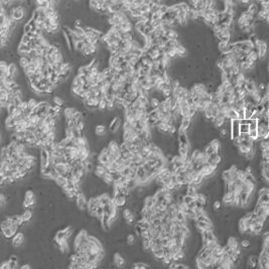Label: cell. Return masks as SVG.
<instances>
[{
    "instance_id": "cell-1",
    "label": "cell",
    "mask_w": 269,
    "mask_h": 269,
    "mask_svg": "<svg viewBox=\"0 0 269 269\" xmlns=\"http://www.w3.org/2000/svg\"><path fill=\"white\" fill-rule=\"evenodd\" d=\"M257 131H258L259 140L268 139L269 138V123L268 118L262 117L258 120V126H257Z\"/></svg>"
},
{
    "instance_id": "cell-2",
    "label": "cell",
    "mask_w": 269,
    "mask_h": 269,
    "mask_svg": "<svg viewBox=\"0 0 269 269\" xmlns=\"http://www.w3.org/2000/svg\"><path fill=\"white\" fill-rule=\"evenodd\" d=\"M253 212L247 213L243 218L240 219L239 224H238V229H239V232L242 235H246V234H249L250 232V223L253 218Z\"/></svg>"
},
{
    "instance_id": "cell-3",
    "label": "cell",
    "mask_w": 269,
    "mask_h": 269,
    "mask_svg": "<svg viewBox=\"0 0 269 269\" xmlns=\"http://www.w3.org/2000/svg\"><path fill=\"white\" fill-rule=\"evenodd\" d=\"M255 48L257 49V52H258L260 61L267 59V56L269 53V48H268V44L266 40L258 38L255 43Z\"/></svg>"
},
{
    "instance_id": "cell-4",
    "label": "cell",
    "mask_w": 269,
    "mask_h": 269,
    "mask_svg": "<svg viewBox=\"0 0 269 269\" xmlns=\"http://www.w3.org/2000/svg\"><path fill=\"white\" fill-rule=\"evenodd\" d=\"M10 16L13 19L15 22H19L21 21L22 19L25 16V10L24 7L21 5H17V6H13L12 8L10 9Z\"/></svg>"
},
{
    "instance_id": "cell-5",
    "label": "cell",
    "mask_w": 269,
    "mask_h": 269,
    "mask_svg": "<svg viewBox=\"0 0 269 269\" xmlns=\"http://www.w3.org/2000/svg\"><path fill=\"white\" fill-rule=\"evenodd\" d=\"M218 167H219V165L208 162V163L204 164L203 166L200 168V171L202 172L203 175L205 176L206 179H209V178H211V176H213L215 174H216Z\"/></svg>"
},
{
    "instance_id": "cell-6",
    "label": "cell",
    "mask_w": 269,
    "mask_h": 269,
    "mask_svg": "<svg viewBox=\"0 0 269 269\" xmlns=\"http://www.w3.org/2000/svg\"><path fill=\"white\" fill-rule=\"evenodd\" d=\"M76 203H77V206L78 208L81 210H87V207H88V201L86 199V195L85 193L82 191L77 195L76 197Z\"/></svg>"
},
{
    "instance_id": "cell-7",
    "label": "cell",
    "mask_w": 269,
    "mask_h": 269,
    "mask_svg": "<svg viewBox=\"0 0 269 269\" xmlns=\"http://www.w3.org/2000/svg\"><path fill=\"white\" fill-rule=\"evenodd\" d=\"M240 123L241 121L239 119H235V120H231V140L235 139V138L239 137L241 134L240 132Z\"/></svg>"
},
{
    "instance_id": "cell-8",
    "label": "cell",
    "mask_w": 269,
    "mask_h": 269,
    "mask_svg": "<svg viewBox=\"0 0 269 269\" xmlns=\"http://www.w3.org/2000/svg\"><path fill=\"white\" fill-rule=\"evenodd\" d=\"M127 201H128V198L124 195L116 194L113 195V203L115 204V206H116L118 209L124 207L126 205V203H127Z\"/></svg>"
},
{
    "instance_id": "cell-9",
    "label": "cell",
    "mask_w": 269,
    "mask_h": 269,
    "mask_svg": "<svg viewBox=\"0 0 269 269\" xmlns=\"http://www.w3.org/2000/svg\"><path fill=\"white\" fill-rule=\"evenodd\" d=\"M123 218H124V220L128 225H133L136 220L135 215L133 214V210L130 208H126L123 210Z\"/></svg>"
},
{
    "instance_id": "cell-10",
    "label": "cell",
    "mask_w": 269,
    "mask_h": 269,
    "mask_svg": "<svg viewBox=\"0 0 269 269\" xmlns=\"http://www.w3.org/2000/svg\"><path fill=\"white\" fill-rule=\"evenodd\" d=\"M121 127V119L119 116H115L112 120L110 121L109 124V131L111 133H115L117 132L119 128Z\"/></svg>"
},
{
    "instance_id": "cell-11",
    "label": "cell",
    "mask_w": 269,
    "mask_h": 269,
    "mask_svg": "<svg viewBox=\"0 0 269 269\" xmlns=\"http://www.w3.org/2000/svg\"><path fill=\"white\" fill-rule=\"evenodd\" d=\"M195 225L197 227V229L200 232L202 231H207V230H213V224H210V223L204 222V221H195Z\"/></svg>"
},
{
    "instance_id": "cell-12",
    "label": "cell",
    "mask_w": 269,
    "mask_h": 269,
    "mask_svg": "<svg viewBox=\"0 0 269 269\" xmlns=\"http://www.w3.org/2000/svg\"><path fill=\"white\" fill-rule=\"evenodd\" d=\"M191 122H193V119L191 117H187V116H183L182 118V121H180V126L179 129H182L184 130V131H189V129L191 128Z\"/></svg>"
},
{
    "instance_id": "cell-13",
    "label": "cell",
    "mask_w": 269,
    "mask_h": 269,
    "mask_svg": "<svg viewBox=\"0 0 269 269\" xmlns=\"http://www.w3.org/2000/svg\"><path fill=\"white\" fill-rule=\"evenodd\" d=\"M23 242H24V234L22 232H17L12 238L11 243H12L14 247H18V246H20Z\"/></svg>"
},
{
    "instance_id": "cell-14",
    "label": "cell",
    "mask_w": 269,
    "mask_h": 269,
    "mask_svg": "<svg viewBox=\"0 0 269 269\" xmlns=\"http://www.w3.org/2000/svg\"><path fill=\"white\" fill-rule=\"evenodd\" d=\"M113 262L115 264V266L121 268L125 265V258L123 257L120 253H115L114 256H113Z\"/></svg>"
},
{
    "instance_id": "cell-15",
    "label": "cell",
    "mask_w": 269,
    "mask_h": 269,
    "mask_svg": "<svg viewBox=\"0 0 269 269\" xmlns=\"http://www.w3.org/2000/svg\"><path fill=\"white\" fill-rule=\"evenodd\" d=\"M222 161V156L220 155L219 152H214L212 154L208 155V162L209 163H213V164H217L219 165Z\"/></svg>"
},
{
    "instance_id": "cell-16",
    "label": "cell",
    "mask_w": 269,
    "mask_h": 269,
    "mask_svg": "<svg viewBox=\"0 0 269 269\" xmlns=\"http://www.w3.org/2000/svg\"><path fill=\"white\" fill-rule=\"evenodd\" d=\"M156 203H157V200L155 199L154 195H148V197H146L144 199L143 207H145V208H147V209H151Z\"/></svg>"
},
{
    "instance_id": "cell-17",
    "label": "cell",
    "mask_w": 269,
    "mask_h": 269,
    "mask_svg": "<svg viewBox=\"0 0 269 269\" xmlns=\"http://www.w3.org/2000/svg\"><path fill=\"white\" fill-rule=\"evenodd\" d=\"M98 197H99L100 204H101L102 206L109 205L110 203L113 202V198L111 197L109 194H101V195H99Z\"/></svg>"
},
{
    "instance_id": "cell-18",
    "label": "cell",
    "mask_w": 269,
    "mask_h": 269,
    "mask_svg": "<svg viewBox=\"0 0 269 269\" xmlns=\"http://www.w3.org/2000/svg\"><path fill=\"white\" fill-rule=\"evenodd\" d=\"M227 245H228L230 249H232V250L238 251L240 249V243L238 242V240L235 237H230L228 241H227Z\"/></svg>"
},
{
    "instance_id": "cell-19",
    "label": "cell",
    "mask_w": 269,
    "mask_h": 269,
    "mask_svg": "<svg viewBox=\"0 0 269 269\" xmlns=\"http://www.w3.org/2000/svg\"><path fill=\"white\" fill-rule=\"evenodd\" d=\"M100 179H101L105 184H107V186H113V183L115 182L114 176H113L112 174H111V172H106V174L103 175Z\"/></svg>"
},
{
    "instance_id": "cell-20",
    "label": "cell",
    "mask_w": 269,
    "mask_h": 269,
    "mask_svg": "<svg viewBox=\"0 0 269 269\" xmlns=\"http://www.w3.org/2000/svg\"><path fill=\"white\" fill-rule=\"evenodd\" d=\"M107 133V127L103 124H98L95 126V134L97 136H104Z\"/></svg>"
},
{
    "instance_id": "cell-21",
    "label": "cell",
    "mask_w": 269,
    "mask_h": 269,
    "mask_svg": "<svg viewBox=\"0 0 269 269\" xmlns=\"http://www.w3.org/2000/svg\"><path fill=\"white\" fill-rule=\"evenodd\" d=\"M247 266L249 268H255L258 266V256L251 255L249 257L247 261Z\"/></svg>"
},
{
    "instance_id": "cell-22",
    "label": "cell",
    "mask_w": 269,
    "mask_h": 269,
    "mask_svg": "<svg viewBox=\"0 0 269 269\" xmlns=\"http://www.w3.org/2000/svg\"><path fill=\"white\" fill-rule=\"evenodd\" d=\"M8 73L10 76H13L15 79L18 78L19 76V73H18V68L17 66L15 65L14 63L12 64H9V67H8Z\"/></svg>"
},
{
    "instance_id": "cell-23",
    "label": "cell",
    "mask_w": 269,
    "mask_h": 269,
    "mask_svg": "<svg viewBox=\"0 0 269 269\" xmlns=\"http://www.w3.org/2000/svg\"><path fill=\"white\" fill-rule=\"evenodd\" d=\"M161 103V100H159L157 97H154V96H151L149 97V105L152 109H157L159 107Z\"/></svg>"
},
{
    "instance_id": "cell-24",
    "label": "cell",
    "mask_w": 269,
    "mask_h": 269,
    "mask_svg": "<svg viewBox=\"0 0 269 269\" xmlns=\"http://www.w3.org/2000/svg\"><path fill=\"white\" fill-rule=\"evenodd\" d=\"M20 216H21L22 220H23L24 223H27V222H29L30 220H32L33 214H32V211L30 210V209H26L24 212L20 215Z\"/></svg>"
},
{
    "instance_id": "cell-25",
    "label": "cell",
    "mask_w": 269,
    "mask_h": 269,
    "mask_svg": "<svg viewBox=\"0 0 269 269\" xmlns=\"http://www.w3.org/2000/svg\"><path fill=\"white\" fill-rule=\"evenodd\" d=\"M142 239V247L144 250H150V246L152 243V238L151 237H146V238H141Z\"/></svg>"
},
{
    "instance_id": "cell-26",
    "label": "cell",
    "mask_w": 269,
    "mask_h": 269,
    "mask_svg": "<svg viewBox=\"0 0 269 269\" xmlns=\"http://www.w3.org/2000/svg\"><path fill=\"white\" fill-rule=\"evenodd\" d=\"M227 118L230 119V120H235V119H239V114H238V112L233 109L232 107L228 110V112H227Z\"/></svg>"
},
{
    "instance_id": "cell-27",
    "label": "cell",
    "mask_w": 269,
    "mask_h": 269,
    "mask_svg": "<svg viewBox=\"0 0 269 269\" xmlns=\"http://www.w3.org/2000/svg\"><path fill=\"white\" fill-rule=\"evenodd\" d=\"M165 36H166V37L168 38V40H179V33L174 28L167 30L166 33H165Z\"/></svg>"
},
{
    "instance_id": "cell-28",
    "label": "cell",
    "mask_w": 269,
    "mask_h": 269,
    "mask_svg": "<svg viewBox=\"0 0 269 269\" xmlns=\"http://www.w3.org/2000/svg\"><path fill=\"white\" fill-rule=\"evenodd\" d=\"M30 63V57H19V66L21 68H25L27 65Z\"/></svg>"
},
{
    "instance_id": "cell-29",
    "label": "cell",
    "mask_w": 269,
    "mask_h": 269,
    "mask_svg": "<svg viewBox=\"0 0 269 269\" xmlns=\"http://www.w3.org/2000/svg\"><path fill=\"white\" fill-rule=\"evenodd\" d=\"M76 110L77 109L76 108H73V107H68V108H66V109L64 110V116L66 117V119L73 117V115H74Z\"/></svg>"
},
{
    "instance_id": "cell-30",
    "label": "cell",
    "mask_w": 269,
    "mask_h": 269,
    "mask_svg": "<svg viewBox=\"0 0 269 269\" xmlns=\"http://www.w3.org/2000/svg\"><path fill=\"white\" fill-rule=\"evenodd\" d=\"M195 266H197L199 269H206V268H209L208 265L205 263V261L203 259L199 258V257H195Z\"/></svg>"
},
{
    "instance_id": "cell-31",
    "label": "cell",
    "mask_w": 269,
    "mask_h": 269,
    "mask_svg": "<svg viewBox=\"0 0 269 269\" xmlns=\"http://www.w3.org/2000/svg\"><path fill=\"white\" fill-rule=\"evenodd\" d=\"M53 103L55 105H57V106H61V107H63L64 105H65V100L61 98V97H60V96H53Z\"/></svg>"
},
{
    "instance_id": "cell-32",
    "label": "cell",
    "mask_w": 269,
    "mask_h": 269,
    "mask_svg": "<svg viewBox=\"0 0 269 269\" xmlns=\"http://www.w3.org/2000/svg\"><path fill=\"white\" fill-rule=\"evenodd\" d=\"M136 242V235L135 234H128L127 238H126V243L128 245L132 246Z\"/></svg>"
},
{
    "instance_id": "cell-33",
    "label": "cell",
    "mask_w": 269,
    "mask_h": 269,
    "mask_svg": "<svg viewBox=\"0 0 269 269\" xmlns=\"http://www.w3.org/2000/svg\"><path fill=\"white\" fill-rule=\"evenodd\" d=\"M210 144L212 145L213 148L215 149V150L218 151V152H220V149H221V142H220V140H218V139H213L212 141L210 142Z\"/></svg>"
},
{
    "instance_id": "cell-34",
    "label": "cell",
    "mask_w": 269,
    "mask_h": 269,
    "mask_svg": "<svg viewBox=\"0 0 269 269\" xmlns=\"http://www.w3.org/2000/svg\"><path fill=\"white\" fill-rule=\"evenodd\" d=\"M27 101H28V107L29 108H32V110L36 108V107L38 105V103H40V101L36 100V98H29Z\"/></svg>"
},
{
    "instance_id": "cell-35",
    "label": "cell",
    "mask_w": 269,
    "mask_h": 269,
    "mask_svg": "<svg viewBox=\"0 0 269 269\" xmlns=\"http://www.w3.org/2000/svg\"><path fill=\"white\" fill-rule=\"evenodd\" d=\"M249 135H250V137H251L252 139L254 140L255 142H256V141H258L259 136H258V131H257V129L250 130V131H249Z\"/></svg>"
},
{
    "instance_id": "cell-36",
    "label": "cell",
    "mask_w": 269,
    "mask_h": 269,
    "mask_svg": "<svg viewBox=\"0 0 269 269\" xmlns=\"http://www.w3.org/2000/svg\"><path fill=\"white\" fill-rule=\"evenodd\" d=\"M150 267V265L149 264H146V263H143V262H137V263H134L132 265V268H149Z\"/></svg>"
},
{
    "instance_id": "cell-37",
    "label": "cell",
    "mask_w": 269,
    "mask_h": 269,
    "mask_svg": "<svg viewBox=\"0 0 269 269\" xmlns=\"http://www.w3.org/2000/svg\"><path fill=\"white\" fill-rule=\"evenodd\" d=\"M32 41V37H30L28 34L23 33V36H21V40H20V43L22 44H29V43Z\"/></svg>"
},
{
    "instance_id": "cell-38",
    "label": "cell",
    "mask_w": 269,
    "mask_h": 269,
    "mask_svg": "<svg viewBox=\"0 0 269 269\" xmlns=\"http://www.w3.org/2000/svg\"><path fill=\"white\" fill-rule=\"evenodd\" d=\"M250 245H251V242L249 241L248 239H244V240H242V241L240 242V247H241V248L247 249V248L250 247Z\"/></svg>"
},
{
    "instance_id": "cell-39",
    "label": "cell",
    "mask_w": 269,
    "mask_h": 269,
    "mask_svg": "<svg viewBox=\"0 0 269 269\" xmlns=\"http://www.w3.org/2000/svg\"><path fill=\"white\" fill-rule=\"evenodd\" d=\"M77 128H78L81 132H84V130H85V123H84L83 119H80V120L77 121Z\"/></svg>"
},
{
    "instance_id": "cell-40",
    "label": "cell",
    "mask_w": 269,
    "mask_h": 269,
    "mask_svg": "<svg viewBox=\"0 0 269 269\" xmlns=\"http://www.w3.org/2000/svg\"><path fill=\"white\" fill-rule=\"evenodd\" d=\"M64 232H65V234H66V237L69 239V238L73 235V233H74V229H73V227L69 226L66 229H64Z\"/></svg>"
},
{
    "instance_id": "cell-41",
    "label": "cell",
    "mask_w": 269,
    "mask_h": 269,
    "mask_svg": "<svg viewBox=\"0 0 269 269\" xmlns=\"http://www.w3.org/2000/svg\"><path fill=\"white\" fill-rule=\"evenodd\" d=\"M32 30H33L32 26L30 25L28 22H26V23L24 24V26H23V29H22V32H23V33H28L30 32H32Z\"/></svg>"
},
{
    "instance_id": "cell-42",
    "label": "cell",
    "mask_w": 269,
    "mask_h": 269,
    "mask_svg": "<svg viewBox=\"0 0 269 269\" xmlns=\"http://www.w3.org/2000/svg\"><path fill=\"white\" fill-rule=\"evenodd\" d=\"M222 208V202L220 201H215L214 204H213V209L216 211V212H218V211H220Z\"/></svg>"
},
{
    "instance_id": "cell-43",
    "label": "cell",
    "mask_w": 269,
    "mask_h": 269,
    "mask_svg": "<svg viewBox=\"0 0 269 269\" xmlns=\"http://www.w3.org/2000/svg\"><path fill=\"white\" fill-rule=\"evenodd\" d=\"M83 116H84L83 113L81 112V111H79V110H76V111H75V113H74V115H73V117H74L77 121L80 120V119H83Z\"/></svg>"
},
{
    "instance_id": "cell-44",
    "label": "cell",
    "mask_w": 269,
    "mask_h": 269,
    "mask_svg": "<svg viewBox=\"0 0 269 269\" xmlns=\"http://www.w3.org/2000/svg\"><path fill=\"white\" fill-rule=\"evenodd\" d=\"M7 201H8V200H7L6 195H5L4 194H1V195H0V204H1V207H2V208L6 205Z\"/></svg>"
},
{
    "instance_id": "cell-45",
    "label": "cell",
    "mask_w": 269,
    "mask_h": 269,
    "mask_svg": "<svg viewBox=\"0 0 269 269\" xmlns=\"http://www.w3.org/2000/svg\"><path fill=\"white\" fill-rule=\"evenodd\" d=\"M0 269H10V267H9V260L8 261H3V262L0 264Z\"/></svg>"
},
{
    "instance_id": "cell-46",
    "label": "cell",
    "mask_w": 269,
    "mask_h": 269,
    "mask_svg": "<svg viewBox=\"0 0 269 269\" xmlns=\"http://www.w3.org/2000/svg\"><path fill=\"white\" fill-rule=\"evenodd\" d=\"M9 267H10V269H15V268H16L17 267V261L9 259Z\"/></svg>"
},
{
    "instance_id": "cell-47",
    "label": "cell",
    "mask_w": 269,
    "mask_h": 269,
    "mask_svg": "<svg viewBox=\"0 0 269 269\" xmlns=\"http://www.w3.org/2000/svg\"><path fill=\"white\" fill-rule=\"evenodd\" d=\"M19 268L20 269H30V265L29 264H23V265H21Z\"/></svg>"
},
{
    "instance_id": "cell-48",
    "label": "cell",
    "mask_w": 269,
    "mask_h": 269,
    "mask_svg": "<svg viewBox=\"0 0 269 269\" xmlns=\"http://www.w3.org/2000/svg\"><path fill=\"white\" fill-rule=\"evenodd\" d=\"M10 260H14V261H17V257L15 256V255H12L10 257Z\"/></svg>"
},
{
    "instance_id": "cell-49",
    "label": "cell",
    "mask_w": 269,
    "mask_h": 269,
    "mask_svg": "<svg viewBox=\"0 0 269 269\" xmlns=\"http://www.w3.org/2000/svg\"><path fill=\"white\" fill-rule=\"evenodd\" d=\"M268 123H269V117H268Z\"/></svg>"
}]
</instances>
